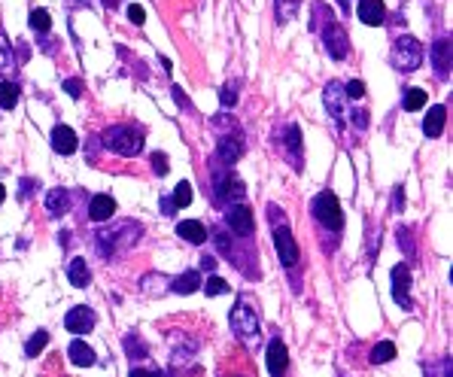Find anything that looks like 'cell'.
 <instances>
[{
    "mask_svg": "<svg viewBox=\"0 0 453 377\" xmlns=\"http://www.w3.org/2000/svg\"><path fill=\"white\" fill-rule=\"evenodd\" d=\"M347 116H353V122H356V128H368V113H365V110L347 113Z\"/></svg>",
    "mask_w": 453,
    "mask_h": 377,
    "instance_id": "obj_42",
    "label": "cell"
},
{
    "mask_svg": "<svg viewBox=\"0 0 453 377\" xmlns=\"http://www.w3.org/2000/svg\"><path fill=\"white\" fill-rule=\"evenodd\" d=\"M171 201H174V207H189L192 204V186L189 183H176Z\"/></svg>",
    "mask_w": 453,
    "mask_h": 377,
    "instance_id": "obj_31",
    "label": "cell"
},
{
    "mask_svg": "<svg viewBox=\"0 0 453 377\" xmlns=\"http://www.w3.org/2000/svg\"><path fill=\"white\" fill-rule=\"evenodd\" d=\"M426 377H450L453 374V365L450 359H438V365H423Z\"/></svg>",
    "mask_w": 453,
    "mask_h": 377,
    "instance_id": "obj_32",
    "label": "cell"
},
{
    "mask_svg": "<svg viewBox=\"0 0 453 377\" xmlns=\"http://www.w3.org/2000/svg\"><path fill=\"white\" fill-rule=\"evenodd\" d=\"M341 3H344V6H347V0H341Z\"/></svg>",
    "mask_w": 453,
    "mask_h": 377,
    "instance_id": "obj_49",
    "label": "cell"
},
{
    "mask_svg": "<svg viewBox=\"0 0 453 377\" xmlns=\"http://www.w3.org/2000/svg\"><path fill=\"white\" fill-rule=\"evenodd\" d=\"M216 201L219 204H228V201H241L243 198V183L237 180V176H232V174H225V176H219L216 180Z\"/></svg>",
    "mask_w": 453,
    "mask_h": 377,
    "instance_id": "obj_11",
    "label": "cell"
},
{
    "mask_svg": "<svg viewBox=\"0 0 453 377\" xmlns=\"http://www.w3.org/2000/svg\"><path fill=\"white\" fill-rule=\"evenodd\" d=\"M322 101H326V110L338 125L347 122V95H344V86L341 82H329L326 91H322Z\"/></svg>",
    "mask_w": 453,
    "mask_h": 377,
    "instance_id": "obj_6",
    "label": "cell"
},
{
    "mask_svg": "<svg viewBox=\"0 0 453 377\" xmlns=\"http://www.w3.org/2000/svg\"><path fill=\"white\" fill-rule=\"evenodd\" d=\"M128 377H165V371H149V368H131Z\"/></svg>",
    "mask_w": 453,
    "mask_h": 377,
    "instance_id": "obj_41",
    "label": "cell"
},
{
    "mask_svg": "<svg viewBox=\"0 0 453 377\" xmlns=\"http://www.w3.org/2000/svg\"><path fill=\"white\" fill-rule=\"evenodd\" d=\"M286 149L293 152V165L302 167V131H298V125H289L286 131Z\"/></svg>",
    "mask_w": 453,
    "mask_h": 377,
    "instance_id": "obj_24",
    "label": "cell"
},
{
    "mask_svg": "<svg viewBox=\"0 0 453 377\" xmlns=\"http://www.w3.org/2000/svg\"><path fill=\"white\" fill-rule=\"evenodd\" d=\"M432 64H435V73H438L441 80H447L450 76V40L447 37L432 43Z\"/></svg>",
    "mask_w": 453,
    "mask_h": 377,
    "instance_id": "obj_14",
    "label": "cell"
},
{
    "mask_svg": "<svg viewBox=\"0 0 453 377\" xmlns=\"http://www.w3.org/2000/svg\"><path fill=\"white\" fill-rule=\"evenodd\" d=\"M398 247H405V252L414 256V243H411V232H408V228H398Z\"/></svg>",
    "mask_w": 453,
    "mask_h": 377,
    "instance_id": "obj_38",
    "label": "cell"
},
{
    "mask_svg": "<svg viewBox=\"0 0 453 377\" xmlns=\"http://www.w3.org/2000/svg\"><path fill=\"white\" fill-rule=\"evenodd\" d=\"M277 3V21H283L286 25L289 19H295V12H298V6H302V0H274Z\"/></svg>",
    "mask_w": 453,
    "mask_h": 377,
    "instance_id": "obj_29",
    "label": "cell"
},
{
    "mask_svg": "<svg viewBox=\"0 0 453 377\" xmlns=\"http://www.w3.org/2000/svg\"><path fill=\"white\" fill-rule=\"evenodd\" d=\"M444 122H447V110H444V107H432V110L426 113V119H423L426 137H441Z\"/></svg>",
    "mask_w": 453,
    "mask_h": 377,
    "instance_id": "obj_17",
    "label": "cell"
},
{
    "mask_svg": "<svg viewBox=\"0 0 453 377\" xmlns=\"http://www.w3.org/2000/svg\"><path fill=\"white\" fill-rule=\"evenodd\" d=\"M3 198H6V189H3V186H0V204H3Z\"/></svg>",
    "mask_w": 453,
    "mask_h": 377,
    "instance_id": "obj_48",
    "label": "cell"
},
{
    "mask_svg": "<svg viewBox=\"0 0 453 377\" xmlns=\"http://www.w3.org/2000/svg\"><path fill=\"white\" fill-rule=\"evenodd\" d=\"M174 98H176V104H189V101H186V95H183V89H180V86L174 89Z\"/></svg>",
    "mask_w": 453,
    "mask_h": 377,
    "instance_id": "obj_46",
    "label": "cell"
},
{
    "mask_svg": "<svg viewBox=\"0 0 453 377\" xmlns=\"http://www.w3.org/2000/svg\"><path fill=\"white\" fill-rule=\"evenodd\" d=\"M67 356H71L76 365H82V368L95 365V350H91L86 341H73V344H71V350H67Z\"/></svg>",
    "mask_w": 453,
    "mask_h": 377,
    "instance_id": "obj_23",
    "label": "cell"
},
{
    "mask_svg": "<svg viewBox=\"0 0 453 377\" xmlns=\"http://www.w3.org/2000/svg\"><path fill=\"white\" fill-rule=\"evenodd\" d=\"M322 40H326V49H329V55L332 58H347V52H350V40H347V30H344L338 21L329 19V25L326 30H322Z\"/></svg>",
    "mask_w": 453,
    "mask_h": 377,
    "instance_id": "obj_7",
    "label": "cell"
},
{
    "mask_svg": "<svg viewBox=\"0 0 453 377\" xmlns=\"http://www.w3.org/2000/svg\"><path fill=\"white\" fill-rule=\"evenodd\" d=\"M241 152H243V143H241V137H222L219 140V158L225 161V165H234L237 158H241Z\"/></svg>",
    "mask_w": 453,
    "mask_h": 377,
    "instance_id": "obj_20",
    "label": "cell"
},
{
    "mask_svg": "<svg viewBox=\"0 0 453 377\" xmlns=\"http://www.w3.org/2000/svg\"><path fill=\"white\" fill-rule=\"evenodd\" d=\"M204 292H207V295H225V292H228V283L222 280V277H207Z\"/></svg>",
    "mask_w": 453,
    "mask_h": 377,
    "instance_id": "obj_34",
    "label": "cell"
},
{
    "mask_svg": "<svg viewBox=\"0 0 453 377\" xmlns=\"http://www.w3.org/2000/svg\"><path fill=\"white\" fill-rule=\"evenodd\" d=\"M67 207H71V195H67V189H52L49 195H46V210H49L52 217L67 213Z\"/></svg>",
    "mask_w": 453,
    "mask_h": 377,
    "instance_id": "obj_22",
    "label": "cell"
},
{
    "mask_svg": "<svg viewBox=\"0 0 453 377\" xmlns=\"http://www.w3.org/2000/svg\"><path fill=\"white\" fill-rule=\"evenodd\" d=\"M30 28L34 30H49L52 28V19L46 10H30Z\"/></svg>",
    "mask_w": 453,
    "mask_h": 377,
    "instance_id": "obj_33",
    "label": "cell"
},
{
    "mask_svg": "<svg viewBox=\"0 0 453 377\" xmlns=\"http://www.w3.org/2000/svg\"><path fill=\"white\" fill-rule=\"evenodd\" d=\"M201 268H204V271H213V268H216V259H213V256H204V259H201Z\"/></svg>",
    "mask_w": 453,
    "mask_h": 377,
    "instance_id": "obj_45",
    "label": "cell"
},
{
    "mask_svg": "<svg viewBox=\"0 0 453 377\" xmlns=\"http://www.w3.org/2000/svg\"><path fill=\"white\" fill-rule=\"evenodd\" d=\"M198 286H201V274L198 271H186V274L176 277V280H171V289L176 295H192Z\"/></svg>",
    "mask_w": 453,
    "mask_h": 377,
    "instance_id": "obj_21",
    "label": "cell"
},
{
    "mask_svg": "<svg viewBox=\"0 0 453 377\" xmlns=\"http://www.w3.org/2000/svg\"><path fill=\"white\" fill-rule=\"evenodd\" d=\"M234 101H237V89L234 86H225L219 91V104L222 107H234Z\"/></svg>",
    "mask_w": 453,
    "mask_h": 377,
    "instance_id": "obj_37",
    "label": "cell"
},
{
    "mask_svg": "<svg viewBox=\"0 0 453 377\" xmlns=\"http://www.w3.org/2000/svg\"><path fill=\"white\" fill-rule=\"evenodd\" d=\"M15 104H19V86L15 82H0V107L12 110Z\"/></svg>",
    "mask_w": 453,
    "mask_h": 377,
    "instance_id": "obj_26",
    "label": "cell"
},
{
    "mask_svg": "<svg viewBox=\"0 0 453 377\" xmlns=\"http://www.w3.org/2000/svg\"><path fill=\"white\" fill-rule=\"evenodd\" d=\"M402 207H405V192H402V186H398V189L393 192V210L398 213V210H402Z\"/></svg>",
    "mask_w": 453,
    "mask_h": 377,
    "instance_id": "obj_43",
    "label": "cell"
},
{
    "mask_svg": "<svg viewBox=\"0 0 453 377\" xmlns=\"http://www.w3.org/2000/svg\"><path fill=\"white\" fill-rule=\"evenodd\" d=\"M359 19L365 21V25H371V28H378L387 21V6L380 3V0H359Z\"/></svg>",
    "mask_w": 453,
    "mask_h": 377,
    "instance_id": "obj_15",
    "label": "cell"
},
{
    "mask_svg": "<svg viewBox=\"0 0 453 377\" xmlns=\"http://www.w3.org/2000/svg\"><path fill=\"white\" fill-rule=\"evenodd\" d=\"M389 359H396V344L393 341H380L378 347L371 350V362L383 365V362H389Z\"/></svg>",
    "mask_w": 453,
    "mask_h": 377,
    "instance_id": "obj_27",
    "label": "cell"
},
{
    "mask_svg": "<svg viewBox=\"0 0 453 377\" xmlns=\"http://www.w3.org/2000/svg\"><path fill=\"white\" fill-rule=\"evenodd\" d=\"M34 186H37L34 180H21V198H28V195H30V189H34Z\"/></svg>",
    "mask_w": 453,
    "mask_h": 377,
    "instance_id": "obj_44",
    "label": "cell"
},
{
    "mask_svg": "<svg viewBox=\"0 0 453 377\" xmlns=\"http://www.w3.org/2000/svg\"><path fill=\"white\" fill-rule=\"evenodd\" d=\"M176 235L186 237L189 243H204L207 241V232H204V226L198 219H183L180 226H176Z\"/></svg>",
    "mask_w": 453,
    "mask_h": 377,
    "instance_id": "obj_19",
    "label": "cell"
},
{
    "mask_svg": "<svg viewBox=\"0 0 453 377\" xmlns=\"http://www.w3.org/2000/svg\"><path fill=\"white\" fill-rule=\"evenodd\" d=\"M46 344H49V332H43V329H40V332H34V335L28 338V344H25V353H28L30 359H34V356H40V350L46 347Z\"/></svg>",
    "mask_w": 453,
    "mask_h": 377,
    "instance_id": "obj_28",
    "label": "cell"
},
{
    "mask_svg": "<svg viewBox=\"0 0 453 377\" xmlns=\"http://www.w3.org/2000/svg\"><path fill=\"white\" fill-rule=\"evenodd\" d=\"M104 146L110 152H116V156L131 158L143 149V131L134 125H113L104 131Z\"/></svg>",
    "mask_w": 453,
    "mask_h": 377,
    "instance_id": "obj_1",
    "label": "cell"
},
{
    "mask_svg": "<svg viewBox=\"0 0 453 377\" xmlns=\"http://www.w3.org/2000/svg\"><path fill=\"white\" fill-rule=\"evenodd\" d=\"M167 167H171V165H167V156H165V152H152V171H156L158 176H165Z\"/></svg>",
    "mask_w": 453,
    "mask_h": 377,
    "instance_id": "obj_36",
    "label": "cell"
},
{
    "mask_svg": "<svg viewBox=\"0 0 453 377\" xmlns=\"http://www.w3.org/2000/svg\"><path fill=\"white\" fill-rule=\"evenodd\" d=\"M67 277H71V283L76 289H86L89 280H91V271H89L86 259H71V265H67Z\"/></svg>",
    "mask_w": 453,
    "mask_h": 377,
    "instance_id": "obj_18",
    "label": "cell"
},
{
    "mask_svg": "<svg viewBox=\"0 0 453 377\" xmlns=\"http://www.w3.org/2000/svg\"><path fill=\"white\" fill-rule=\"evenodd\" d=\"M95 311L86 304H80V307H73V311H67V317H64V326H67V332H73V335H86L95 329Z\"/></svg>",
    "mask_w": 453,
    "mask_h": 377,
    "instance_id": "obj_9",
    "label": "cell"
},
{
    "mask_svg": "<svg viewBox=\"0 0 453 377\" xmlns=\"http://www.w3.org/2000/svg\"><path fill=\"white\" fill-rule=\"evenodd\" d=\"M344 95L350 98V101H359V98H365V82L362 80H353L344 86Z\"/></svg>",
    "mask_w": 453,
    "mask_h": 377,
    "instance_id": "obj_35",
    "label": "cell"
},
{
    "mask_svg": "<svg viewBox=\"0 0 453 377\" xmlns=\"http://www.w3.org/2000/svg\"><path fill=\"white\" fill-rule=\"evenodd\" d=\"M411 271H408V265H396L393 268V298H396V304L402 307V311H411L414 302H411Z\"/></svg>",
    "mask_w": 453,
    "mask_h": 377,
    "instance_id": "obj_8",
    "label": "cell"
},
{
    "mask_svg": "<svg viewBox=\"0 0 453 377\" xmlns=\"http://www.w3.org/2000/svg\"><path fill=\"white\" fill-rule=\"evenodd\" d=\"M423 104H426V91L423 89H408V91H405V110L417 113Z\"/></svg>",
    "mask_w": 453,
    "mask_h": 377,
    "instance_id": "obj_30",
    "label": "cell"
},
{
    "mask_svg": "<svg viewBox=\"0 0 453 377\" xmlns=\"http://www.w3.org/2000/svg\"><path fill=\"white\" fill-rule=\"evenodd\" d=\"M125 353H128L131 359H147V356H149V347L140 341V335L131 332V335L125 338Z\"/></svg>",
    "mask_w": 453,
    "mask_h": 377,
    "instance_id": "obj_25",
    "label": "cell"
},
{
    "mask_svg": "<svg viewBox=\"0 0 453 377\" xmlns=\"http://www.w3.org/2000/svg\"><path fill=\"white\" fill-rule=\"evenodd\" d=\"M393 67L398 73H414L423 61V46H420L417 37H398L393 43Z\"/></svg>",
    "mask_w": 453,
    "mask_h": 377,
    "instance_id": "obj_4",
    "label": "cell"
},
{
    "mask_svg": "<svg viewBox=\"0 0 453 377\" xmlns=\"http://www.w3.org/2000/svg\"><path fill=\"white\" fill-rule=\"evenodd\" d=\"M271 226H274V247H277L280 265L283 268H295L298 265V243H295V237L286 226V217H283L277 207H271Z\"/></svg>",
    "mask_w": 453,
    "mask_h": 377,
    "instance_id": "obj_2",
    "label": "cell"
},
{
    "mask_svg": "<svg viewBox=\"0 0 453 377\" xmlns=\"http://www.w3.org/2000/svg\"><path fill=\"white\" fill-rule=\"evenodd\" d=\"M225 222L232 226V232L250 235L252 232V210L250 207H243V204H232L228 207V213H225Z\"/></svg>",
    "mask_w": 453,
    "mask_h": 377,
    "instance_id": "obj_12",
    "label": "cell"
},
{
    "mask_svg": "<svg viewBox=\"0 0 453 377\" xmlns=\"http://www.w3.org/2000/svg\"><path fill=\"white\" fill-rule=\"evenodd\" d=\"M76 134H73V128H67V125H55L52 128V149L61 152V156H73L76 152Z\"/></svg>",
    "mask_w": 453,
    "mask_h": 377,
    "instance_id": "obj_13",
    "label": "cell"
},
{
    "mask_svg": "<svg viewBox=\"0 0 453 377\" xmlns=\"http://www.w3.org/2000/svg\"><path fill=\"white\" fill-rule=\"evenodd\" d=\"M113 213H116V201H113L110 195H95L89 204V217L95 222H107L113 219Z\"/></svg>",
    "mask_w": 453,
    "mask_h": 377,
    "instance_id": "obj_16",
    "label": "cell"
},
{
    "mask_svg": "<svg viewBox=\"0 0 453 377\" xmlns=\"http://www.w3.org/2000/svg\"><path fill=\"white\" fill-rule=\"evenodd\" d=\"M313 217H317L320 226L332 228V232H341L344 228V213H341V204H338V198L332 192H320L317 198H313Z\"/></svg>",
    "mask_w": 453,
    "mask_h": 377,
    "instance_id": "obj_5",
    "label": "cell"
},
{
    "mask_svg": "<svg viewBox=\"0 0 453 377\" xmlns=\"http://www.w3.org/2000/svg\"><path fill=\"white\" fill-rule=\"evenodd\" d=\"M232 329L243 344L259 341V313H256V304H252L250 298H237V304L232 311Z\"/></svg>",
    "mask_w": 453,
    "mask_h": 377,
    "instance_id": "obj_3",
    "label": "cell"
},
{
    "mask_svg": "<svg viewBox=\"0 0 453 377\" xmlns=\"http://www.w3.org/2000/svg\"><path fill=\"white\" fill-rule=\"evenodd\" d=\"M64 91H67L71 98H80V95H82V82H80V80H64Z\"/></svg>",
    "mask_w": 453,
    "mask_h": 377,
    "instance_id": "obj_40",
    "label": "cell"
},
{
    "mask_svg": "<svg viewBox=\"0 0 453 377\" xmlns=\"http://www.w3.org/2000/svg\"><path fill=\"white\" fill-rule=\"evenodd\" d=\"M128 19L134 21V25H143V21H147V12H143V6H128Z\"/></svg>",
    "mask_w": 453,
    "mask_h": 377,
    "instance_id": "obj_39",
    "label": "cell"
},
{
    "mask_svg": "<svg viewBox=\"0 0 453 377\" xmlns=\"http://www.w3.org/2000/svg\"><path fill=\"white\" fill-rule=\"evenodd\" d=\"M286 368H289L286 344H283L280 338H271V344H268V371H271V377H283Z\"/></svg>",
    "mask_w": 453,
    "mask_h": 377,
    "instance_id": "obj_10",
    "label": "cell"
},
{
    "mask_svg": "<svg viewBox=\"0 0 453 377\" xmlns=\"http://www.w3.org/2000/svg\"><path fill=\"white\" fill-rule=\"evenodd\" d=\"M161 207H165V213H171V210H174V201H171V198H165V201H161Z\"/></svg>",
    "mask_w": 453,
    "mask_h": 377,
    "instance_id": "obj_47",
    "label": "cell"
}]
</instances>
